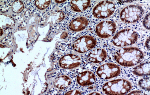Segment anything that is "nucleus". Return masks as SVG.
<instances>
[{"label": "nucleus", "instance_id": "nucleus-1", "mask_svg": "<svg viewBox=\"0 0 150 95\" xmlns=\"http://www.w3.org/2000/svg\"><path fill=\"white\" fill-rule=\"evenodd\" d=\"M114 58L116 62L122 66L132 67L142 62L144 55L138 48L130 47L117 50L115 53Z\"/></svg>", "mask_w": 150, "mask_h": 95}, {"label": "nucleus", "instance_id": "nucleus-2", "mask_svg": "<svg viewBox=\"0 0 150 95\" xmlns=\"http://www.w3.org/2000/svg\"><path fill=\"white\" fill-rule=\"evenodd\" d=\"M132 89L129 81L124 79H118L109 81L103 85L102 90L107 95H125Z\"/></svg>", "mask_w": 150, "mask_h": 95}, {"label": "nucleus", "instance_id": "nucleus-3", "mask_svg": "<svg viewBox=\"0 0 150 95\" xmlns=\"http://www.w3.org/2000/svg\"><path fill=\"white\" fill-rule=\"evenodd\" d=\"M139 35L135 30L131 29H123L116 34L112 43L117 47H123L132 45L138 40Z\"/></svg>", "mask_w": 150, "mask_h": 95}, {"label": "nucleus", "instance_id": "nucleus-4", "mask_svg": "<svg viewBox=\"0 0 150 95\" xmlns=\"http://www.w3.org/2000/svg\"><path fill=\"white\" fill-rule=\"evenodd\" d=\"M144 13V11L142 7L139 5H130L122 10L120 13V18L125 23L133 24L139 21Z\"/></svg>", "mask_w": 150, "mask_h": 95}, {"label": "nucleus", "instance_id": "nucleus-5", "mask_svg": "<svg viewBox=\"0 0 150 95\" xmlns=\"http://www.w3.org/2000/svg\"><path fill=\"white\" fill-rule=\"evenodd\" d=\"M115 9V6L112 1H103L94 8L92 14L97 19H106L114 13Z\"/></svg>", "mask_w": 150, "mask_h": 95}, {"label": "nucleus", "instance_id": "nucleus-6", "mask_svg": "<svg viewBox=\"0 0 150 95\" xmlns=\"http://www.w3.org/2000/svg\"><path fill=\"white\" fill-rule=\"evenodd\" d=\"M96 44L97 41L94 37L85 36L76 40L73 44L72 47L75 51L83 54L92 49Z\"/></svg>", "mask_w": 150, "mask_h": 95}, {"label": "nucleus", "instance_id": "nucleus-7", "mask_svg": "<svg viewBox=\"0 0 150 95\" xmlns=\"http://www.w3.org/2000/svg\"><path fill=\"white\" fill-rule=\"evenodd\" d=\"M120 73V67L111 63L103 64L98 68L96 74L99 78L104 80L109 79L119 76Z\"/></svg>", "mask_w": 150, "mask_h": 95}, {"label": "nucleus", "instance_id": "nucleus-8", "mask_svg": "<svg viewBox=\"0 0 150 95\" xmlns=\"http://www.w3.org/2000/svg\"><path fill=\"white\" fill-rule=\"evenodd\" d=\"M117 26L112 21L106 20L100 22L96 25L95 31L97 36L102 38H107L113 35L116 32Z\"/></svg>", "mask_w": 150, "mask_h": 95}, {"label": "nucleus", "instance_id": "nucleus-9", "mask_svg": "<svg viewBox=\"0 0 150 95\" xmlns=\"http://www.w3.org/2000/svg\"><path fill=\"white\" fill-rule=\"evenodd\" d=\"M82 60L79 57L73 54H68L63 57L59 61L60 66L64 69H72L80 65Z\"/></svg>", "mask_w": 150, "mask_h": 95}, {"label": "nucleus", "instance_id": "nucleus-10", "mask_svg": "<svg viewBox=\"0 0 150 95\" xmlns=\"http://www.w3.org/2000/svg\"><path fill=\"white\" fill-rule=\"evenodd\" d=\"M77 82L80 86H88L94 84L96 79L94 74L89 71H85L80 73L77 77Z\"/></svg>", "mask_w": 150, "mask_h": 95}, {"label": "nucleus", "instance_id": "nucleus-11", "mask_svg": "<svg viewBox=\"0 0 150 95\" xmlns=\"http://www.w3.org/2000/svg\"><path fill=\"white\" fill-rule=\"evenodd\" d=\"M107 57V52L105 50L102 48H96L89 53L88 59L93 63L99 64L104 61Z\"/></svg>", "mask_w": 150, "mask_h": 95}, {"label": "nucleus", "instance_id": "nucleus-12", "mask_svg": "<svg viewBox=\"0 0 150 95\" xmlns=\"http://www.w3.org/2000/svg\"><path fill=\"white\" fill-rule=\"evenodd\" d=\"M88 24L89 21L87 19L84 17H79L71 21L69 27L71 30L79 32L86 29Z\"/></svg>", "mask_w": 150, "mask_h": 95}, {"label": "nucleus", "instance_id": "nucleus-13", "mask_svg": "<svg viewBox=\"0 0 150 95\" xmlns=\"http://www.w3.org/2000/svg\"><path fill=\"white\" fill-rule=\"evenodd\" d=\"M136 76H144L150 75V62H147L140 64L134 67L132 71Z\"/></svg>", "mask_w": 150, "mask_h": 95}, {"label": "nucleus", "instance_id": "nucleus-14", "mask_svg": "<svg viewBox=\"0 0 150 95\" xmlns=\"http://www.w3.org/2000/svg\"><path fill=\"white\" fill-rule=\"evenodd\" d=\"M91 3L90 1H72L71 2V7L74 12H82L89 7Z\"/></svg>", "mask_w": 150, "mask_h": 95}, {"label": "nucleus", "instance_id": "nucleus-15", "mask_svg": "<svg viewBox=\"0 0 150 95\" xmlns=\"http://www.w3.org/2000/svg\"><path fill=\"white\" fill-rule=\"evenodd\" d=\"M71 83V79L67 76L58 77L54 79V87L60 90H63L68 87Z\"/></svg>", "mask_w": 150, "mask_h": 95}, {"label": "nucleus", "instance_id": "nucleus-16", "mask_svg": "<svg viewBox=\"0 0 150 95\" xmlns=\"http://www.w3.org/2000/svg\"><path fill=\"white\" fill-rule=\"evenodd\" d=\"M139 86L143 90L150 91V78H142L138 82Z\"/></svg>", "mask_w": 150, "mask_h": 95}, {"label": "nucleus", "instance_id": "nucleus-17", "mask_svg": "<svg viewBox=\"0 0 150 95\" xmlns=\"http://www.w3.org/2000/svg\"><path fill=\"white\" fill-rule=\"evenodd\" d=\"M24 6L21 1H16L14 2L12 6V10L14 12L17 13H20L23 11Z\"/></svg>", "mask_w": 150, "mask_h": 95}, {"label": "nucleus", "instance_id": "nucleus-18", "mask_svg": "<svg viewBox=\"0 0 150 95\" xmlns=\"http://www.w3.org/2000/svg\"><path fill=\"white\" fill-rule=\"evenodd\" d=\"M51 1H36V6L40 10H44L48 7L50 5Z\"/></svg>", "mask_w": 150, "mask_h": 95}, {"label": "nucleus", "instance_id": "nucleus-19", "mask_svg": "<svg viewBox=\"0 0 150 95\" xmlns=\"http://www.w3.org/2000/svg\"><path fill=\"white\" fill-rule=\"evenodd\" d=\"M144 27L148 30H150V13L145 16L143 22Z\"/></svg>", "mask_w": 150, "mask_h": 95}, {"label": "nucleus", "instance_id": "nucleus-20", "mask_svg": "<svg viewBox=\"0 0 150 95\" xmlns=\"http://www.w3.org/2000/svg\"><path fill=\"white\" fill-rule=\"evenodd\" d=\"M82 94L80 92H79V91L76 90H72L69 91L66 94V95H78V94Z\"/></svg>", "mask_w": 150, "mask_h": 95}, {"label": "nucleus", "instance_id": "nucleus-21", "mask_svg": "<svg viewBox=\"0 0 150 95\" xmlns=\"http://www.w3.org/2000/svg\"><path fill=\"white\" fill-rule=\"evenodd\" d=\"M142 93V92L141 91L137 90L134 91H133L132 92H130V93L128 94L140 95Z\"/></svg>", "mask_w": 150, "mask_h": 95}, {"label": "nucleus", "instance_id": "nucleus-22", "mask_svg": "<svg viewBox=\"0 0 150 95\" xmlns=\"http://www.w3.org/2000/svg\"><path fill=\"white\" fill-rule=\"evenodd\" d=\"M145 46L148 50H150V37L147 39L146 41Z\"/></svg>", "mask_w": 150, "mask_h": 95}, {"label": "nucleus", "instance_id": "nucleus-23", "mask_svg": "<svg viewBox=\"0 0 150 95\" xmlns=\"http://www.w3.org/2000/svg\"><path fill=\"white\" fill-rule=\"evenodd\" d=\"M65 1H55V2L57 3H62L65 2Z\"/></svg>", "mask_w": 150, "mask_h": 95}, {"label": "nucleus", "instance_id": "nucleus-24", "mask_svg": "<svg viewBox=\"0 0 150 95\" xmlns=\"http://www.w3.org/2000/svg\"><path fill=\"white\" fill-rule=\"evenodd\" d=\"M90 94L91 95H97V94H100V93H96V92H94V93H92Z\"/></svg>", "mask_w": 150, "mask_h": 95}]
</instances>
